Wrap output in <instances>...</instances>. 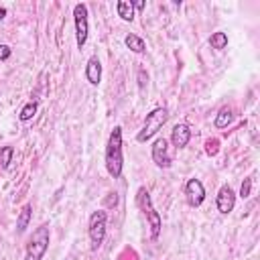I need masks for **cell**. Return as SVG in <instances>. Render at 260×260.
Segmentation results:
<instances>
[{"instance_id": "10", "label": "cell", "mask_w": 260, "mask_h": 260, "mask_svg": "<svg viewBox=\"0 0 260 260\" xmlns=\"http://www.w3.org/2000/svg\"><path fill=\"white\" fill-rule=\"evenodd\" d=\"M189 138H191V130L187 124H177L173 130H171V142L173 146L179 150V148H185L189 144Z\"/></svg>"}, {"instance_id": "12", "label": "cell", "mask_w": 260, "mask_h": 260, "mask_svg": "<svg viewBox=\"0 0 260 260\" xmlns=\"http://www.w3.org/2000/svg\"><path fill=\"white\" fill-rule=\"evenodd\" d=\"M30 215H32V207H30V203H24V205H22V209H20V213H18V219H16V230H18L20 234L28 228Z\"/></svg>"}, {"instance_id": "6", "label": "cell", "mask_w": 260, "mask_h": 260, "mask_svg": "<svg viewBox=\"0 0 260 260\" xmlns=\"http://www.w3.org/2000/svg\"><path fill=\"white\" fill-rule=\"evenodd\" d=\"M73 22H75V41H77V47L81 49L87 43V35H89L87 6L85 4H75L73 6Z\"/></svg>"}, {"instance_id": "19", "label": "cell", "mask_w": 260, "mask_h": 260, "mask_svg": "<svg viewBox=\"0 0 260 260\" xmlns=\"http://www.w3.org/2000/svg\"><path fill=\"white\" fill-rule=\"evenodd\" d=\"M205 152H207V156H215L219 152V140L217 138H209L205 142Z\"/></svg>"}, {"instance_id": "22", "label": "cell", "mask_w": 260, "mask_h": 260, "mask_svg": "<svg viewBox=\"0 0 260 260\" xmlns=\"http://www.w3.org/2000/svg\"><path fill=\"white\" fill-rule=\"evenodd\" d=\"M146 81H148V75L144 73V69H140V71H138V83H140V87H144Z\"/></svg>"}, {"instance_id": "8", "label": "cell", "mask_w": 260, "mask_h": 260, "mask_svg": "<svg viewBox=\"0 0 260 260\" xmlns=\"http://www.w3.org/2000/svg\"><path fill=\"white\" fill-rule=\"evenodd\" d=\"M152 160H154V165L156 167H160V169H169L171 167V154H169V144H167V140L165 138H156L154 142H152Z\"/></svg>"}, {"instance_id": "24", "label": "cell", "mask_w": 260, "mask_h": 260, "mask_svg": "<svg viewBox=\"0 0 260 260\" xmlns=\"http://www.w3.org/2000/svg\"><path fill=\"white\" fill-rule=\"evenodd\" d=\"M6 16V8H0V20Z\"/></svg>"}, {"instance_id": "18", "label": "cell", "mask_w": 260, "mask_h": 260, "mask_svg": "<svg viewBox=\"0 0 260 260\" xmlns=\"http://www.w3.org/2000/svg\"><path fill=\"white\" fill-rule=\"evenodd\" d=\"M12 154H14V148H12V146H4V148L0 150V167H2V169H8V165H10V160H12Z\"/></svg>"}, {"instance_id": "17", "label": "cell", "mask_w": 260, "mask_h": 260, "mask_svg": "<svg viewBox=\"0 0 260 260\" xmlns=\"http://www.w3.org/2000/svg\"><path fill=\"white\" fill-rule=\"evenodd\" d=\"M232 118H234V114H232V110L225 106V108H221L219 112H217V116H215V128H225L230 122H232Z\"/></svg>"}, {"instance_id": "3", "label": "cell", "mask_w": 260, "mask_h": 260, "mask_svg": "<svg viewBox=\"0 0 260 260\" xmlns=\"http://www.w3.org/2000/svg\"><path fill=\"white\" fill-rule=\"evenodd\" d=\"M167 120H169V110H167V108H154V110H150V112L146 114V118H144L142 130L136 134V140H138V142L150 140V138L165 126Z\"/></svg>"}, {"instance_id": "21", "label": "cell", "mask_w": 260, "mask_h": 260, "mask_svg": "<svg viewBox=\"0 0 260 260\" xmlns=\"http://www.w3.org/2000/svg\"><path fill=\"white\" fill-rule=\"evenodd\" d=\"M10 47L8 45H0V61H6L8 57H10Z\"/></svg>"}, {"instance_id": "23", "label": "cell", "mask_w": 260, "mask_h": 260, "mask_svg": "<svg viewBox=\"0 0 260 260\" xmlns=\"http://www.w3.org/2000/svg\"><path fill=\"white\" fill-rule=\"evenodd\" d=\"M130 4H132V8H136V10H144V6H146L144 2H130Z\"/></svg>"}, {"instance_id": "15", "label": "cell", "mask_w": 260, "mask_h": 260, "mask_svg": "<svg viewBox=\"0 0 260 260\" xmlns=\"http://www.w3.org/2000/svg\"><path fill=\"white\" fill-rule=\"evenodd\" d=\"M37 110H39V104H37V102H26V104L22 106V110L18 112V120H20V122L32 120L35 114H37Z\"/></svg>"}, {"instance_id": "20", "label": "cell", "mask_w": 260, "mask_h": 260, "mask_svg": "<svg viewBox=\"0 0 260 260\" xmlns=\"http://www.w3.org/2000/svg\"><path fill=\"white\" fill-rule=\"evenodd\" d=\"M250 193H252V177H246L240 187V197L246 199V197H250Z\"/></svg>"}, {"instance_id": "11", "label": "cell", "mask_w": 260, "mask_h": 260, "mask_svg": "<svg viewBox=\"0 0 260 260\" xmlns=\"http://www.w3.org/2000/svg\"><path fill=\"white\" fill-rule=\"evenodd\" d=\"M85 79L91 83V85H100L102 81V63L95 55H91L87 59V65H85Z\"/></svg>"}, {"instance_id": "13", "label": "cell", "mask_w": 260, "mask_h": 260, "mask_svg": "<svg viewBox=\"0 0 260 260\" xmlns=\"http://www.w3.org/2000/svg\"><path fill=\"white\" fill-rule=\"evenodd\" d=\"M124 43H126V47L130 49V51H134V53H144L146 51V45H144V41L138 37V35H126V39H124Z\"/></svg>"}, {"instance_id": "7", "label": "cell", "mask_w": 260, "mask_h": 260, "mask_svg": "<svg viewBox=\"0 0 260 260\" xmlns=\"http://www.w3.org/2000/svg\"><path fill=\"white\" fill-rule=\"evenodd\" d=\"M185 197H187V203L191 207H199L205 199V187L199 179H189L187 185H185Z\"/></svg>"}, {"instance_id": "2", "label": "cell", "mask_w": 260, "mask_h": 260, "mask_svg": "<svg viewBox=\"0 0 260 260\" xmlns=\"http://www.w3.org/2000/svg\"><path fill=\"white\" fill-rule=\"evenodd\" d=\"M49 242H51V230L47 223L39 225L32 236L28 238V244H26V254H24V260H41L45 256V252L49 250Z\"/></svg>"}, {"instance_id": "9", "label": "cell", "mask_w": 260, "mask_h": 260, "mask_svg": "<svg viewBox=\"0 0 260 260\" xmlns=\"http://www.w3.org/2000/svg\"><path fill=\"white\" fill-rule=\"evenodd\" d=\"M215 205H217V211L223 213V215H228L234 209V205H236V193H234V189L230 185H221L219 187Z\"/></svg>"}, {"instance_id": "1", "label": "cell", "mask_w": 260, "mask_h": 260, "mask_svg": "<svg viewBox=\"0 0 260 260\" xmlns=\"http://www.w3.org/2000/svg\"><path fill=\"white\" fill-rule=\"evenodd\" d=\"M122 167H124V154H122V128L114 126L110 132L108 144H106V169L110 177L120 179L122 177Z\"/></svg>"}, {"instance_id": "4", "label": "cell", "mask_w": 260, "mask_h": 260, "mask_svg": "<svg viewBox=\"0 0 260 260\" xmlns=\"http://www.w3.org/2000/svg\"><path fill=\"white\" fill-rule=\"evenodd\" d=\"M136 205L142 209V213H144V215H146V219H148L150 236H152V238H158L160 228H162V223H160V215H158V211L152 207L150 195H148V191H146L144 187H140V189L136 191Z\"/></svg>"}, {"instance_id": "14", "label": "cell", "mask_w": 260, "mask_h": 260, "mask_svg": "<svg viewBox=\"0 0 260 260\" xmlns=\"http://www.w3.org/2000/svg\"><path fill=\"white\" fill-rule=\"evenodd\" d=\"M116 10H118V16H120L122 20L132 22V18H134V8H132V4H130V2L120 0V2L116 4Z\"/></svg>"}, {"instance_id": "16", "label": "cell", "mask_w": 260, "mask_h": 260, "mask_svg": "<svg viewBox=\"0 0 260 260\" xmlns=\"http://www.w3.org/2000/svg\"><path fill=\"white\" fill-rule=\"evenodd\" d=\"M209 45H211V49H217V51L225 49V47H228V35H225L223 30L213 32V35L209 37Z\"/></svg>"}, {"instance_id": "5", "label": "cell", "mask_w": 260, "mask_h": 260, "mask_svg": "<svg viewBox=\"0 0 260 260\" xmlns=\"http://www.w3.org/2000/svg\"><path fill=\"white\" fill-rule=\"evenodd\" d=\"M106 221H108V215L104 209H98L89 215V223H87V234H89V240H91V250H98L106 238Z\"/></svg>"}]
</instances>
